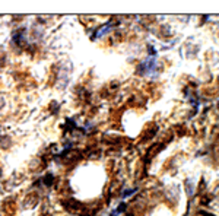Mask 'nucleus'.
<instances>
[{"label":"nucleus","mask_w":219,"mask_h":216,"mask_svg":"<svg viewBox=\"0 0 219 216\" xmlns=\"http://www.w3.org/2000/svg\"><path fill=\"white\" fill-rule=\"evenodd\" d=\"M44 183L47 184V185H50V184L53 183V175H45V178H44Z\"/></svg>","instance_id":"f257e3e1"}]
</instances>
